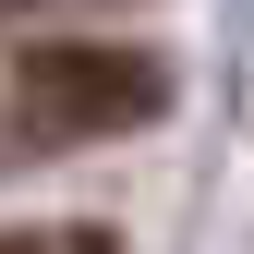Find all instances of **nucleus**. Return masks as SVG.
I'll return each mask as SVG.
<instances>
[{"mask_svg": "<svg viewBox=\"0 0 254 254\" xmlns=\"http://www.w3.org/2000/svg\"><path fill=\"white\" fill-rule=\"evenodd\" d=\"M0 254H121L97 218H61V230H0Z\"/></svg>", "mask_w": 254, "mask_h": 254, "instance_id": "f03ea898", "label": "nucleus"}, {"mask_svg": "<svg viewBox=\"0 0 254 254\" xmlns=\"http://www.w3.org/2000/svg\"><path fill=\"white\" fill-rule=\"evenodd\" d=\"M0 12H37V0H0Z\"/></svg>", "mask_w": 254, "mask_h": 254, "instance_id": "7ed1b4c3", "label": "nucleus"}, {"mask_svg": "<svg viewBox=\"0 0 254 254\" xmlns=\"http://www.w3.org/2000/svg\"><path fill=\"white\" fill-rule=\"evenodd\" d=\"M170 109V61L157 49H109V37H49L12 49V121L37 145H97Z\"/></svg>", "mask_w": 254, "mask_h": 254, "instance_id": "f257e3e1", "label": "nucleus"}]
</instances>
